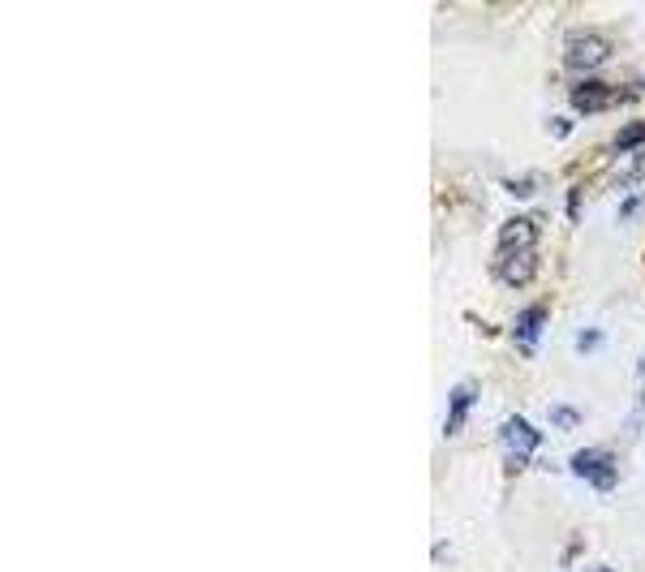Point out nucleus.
<instances>
[{"mask_svg": "<svg viewBox=\"0 0 645 572\" xmlns=\"http://www.w3.org/2000/svg\"><path fill=\"white\" fill-rule=\"evenodd\" d=\"M564 56H568V69H598L611 56V44L602 35L581 31V35H572L564 44Z\"/></svg>", "mask_w": 645, "mask_h": 572, "instance_id": "nucleus-1", "label": "nucleus"}, {"mask_svg": "<svg viewBox=\"0 0 645 572\" xmlns=\"http://www.w3.org/2000/svg\"><path fill=\"white\" fill-rule=\"evenodd\" d=\"M572 474H581L590 486H598V491H611L615 486V461H611V452L590 448V452L572 456Z\"/></svg>", "mask_w": 645, "mask_h": 572, "instance_id": "nucleus-2", "label": "nucleus"}, {"mask_svg": "<svg viewBox=\"0 0 645 572\" xmlns=\"http://www.w3.org/2000/svg\"><path fill=\"white\" fill-rule=\"evenodd\" d=\"M538 241V224L529 216H516L499 228V259H512V254H529Z\"/></svg>", "mask_w": 645, "mask_h": 572, "instance_id": "nucleus-3", "label": "nucleus"}, {"mask_svg": "<svg viewBox=\"0 0 645 572\" xmlns=\"http://www.w3.org/2000/svg\"><path fill=\"white\" fill-rule=\"evenodd\" d=\"M499 439L508 443V452H512V465H521L525 456H534L542 448V435L529 426L525 418H508L504 422V431H499Z\"/></svg>", "mask_w": 645, "mask_h": 572, "instance_id": "nucleus-4", "label": "nucleus"}, {"mask_svg": "<svg viewBox=\"0 0 645 572\" xmlns=\"http://www.w3.org/2000/svg\"><path fill=\"white\" fill-rule=\"evenodd\" d=\"M615 99H620V91H611L607 82H598V78L577 82V87H572V104H577L581 112H602V108H611Z\"/></svg>", "mask_w": 645, "mask_h": 572, "instance_id": "nucleus-5", "label": "nucleus"}, {"mask_svg": "<svg viewBox=\"0 0 645 572\" xmlns=\"http://www.w3.org/2000/svg\"><path fill=\"white\" fill-rule=\"evenodd\" d=\"M542 323H547V310L542 306H529L521 319H516V345H521V353H534L538 349V336H542Z\"/></svg>", "mask_w": 645, "mask_h": 572, "instance_id": "nucleus-6", "label": "nucleus"}, {"mask_svg": "<svg viewBox=\"0 0 645 572\" xmlns=\"http://www.w3.org/2000/svg\"><path fill=\"white\" fill-rule=\"evenodd\" d=\"M538 271V254H512V259H499V276H504V284H512V289H521V284H529V276Z\"/></svg>", "mask_w": 645, "mask_h": 572, "instance_id": "nucleus-7", "label": "nucleus"}, {"mask_svg": "<svg viewBox=\"0 0 645 572\" xmlns=\"http://www.w3.org/2000/svg\"><path fill=\"white\" fill-rule=\"evenodd\" d=\"M473 396H478V388H473V383H469V388H456V392H452V418H448V435L456 431V426H461V418H465L469 405H473Z\"/></svg>", "mask_w": 645, "mask_h": 572, "instance_id": "nucleus-8", "label": "nucleus"}, {"mask_svg": "<svg viewBox=\"0 0 645 572\" xmlns=\"http://www.w3.org/2000/svg\"><path fill=\"white\" fill-rule=\"evenodd\" d=\"M645 142V121H628L620 134H615V151H633Z\"/></svg>", "mask_w": 645, "mask_h": 572, "instance_id": "nucleus-9", "label": "nucleus"}, {"mask_svg": "<svg viewBox=\"0 0 645 572\" xmlns=\"http://www.w3.org/2000/svg\"><path fill=\"white\" fill-rule=\"evenodd\" d=\"M551 422H555V426H577V409L555 405V409H551Z\"/></svg>", "mask_w": 645, "mask_h": 572, "instance_id": "nucleus-10", "label": "nucleus"}, {"mask_svg": "<svg viewBox=\"0 0 645 572\" xmlns=\"http://www.w3.org/2000/svg\"><path fill=\"white\" fill-rule=\"evenodd\" d=\"M594 345H598V332H581V349H585V353H590Z\"/></svg>", "mask_w": 645, "mask_h": 572, "instance_id": "nucleus-11", "label": "nucleus"}, {"mask_svg": "<svg viewBox=\"0 0 645 572\" xmlns=\"http://www.w3.org/2000/svg\"><path fill=\"white\" fill-rule=\"evenodd\" d=\"M602 572H611V568H602Z\"/></svg>", "mask_w": 645, "mask_h": 572, "instance_id": "nucleus-12", "label": "nucleus"}]
</instances>
